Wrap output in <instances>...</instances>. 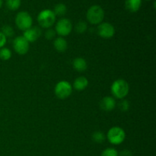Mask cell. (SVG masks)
<instances>
[{"label":"cell","mask_w":156,"mask_h":156,"mask_svg":"<svg viewBox=\"0 0 156 156\" xmlns=\"http://www.w3.org/2000/svg\"><path fill=\"white\" fill-rule=\"evenodd\" d=\"M111 90L114 97L118 99H123L129 93V84L124 79H117L111 85Z\"/></svg>","instance_id":"obj_1"},{"label":"cell","mask_w":156,"mask_h":156,"mask_svg":"<svg viewBox=\"0 0 156 156\" xmlns=\"http://www.w3.org/2000/svg\"><path fill=\"white\" fill-rule=\"evenodd\" d=\"M86 18L90 24H99L105 18V11L100 5H94L87 11Z\"/></svg>","instance_id":"obj_2"},{"label":"cell","mask_w":156,"mask_h":156,"mask_svg":"<svg viewBox=\"0 0 156 156\" xmlns=\"http://www.w3.org/2000/svg\"><path fill=\"white\" fill-rule=\"evenodd\" d=\"M56 15L50 9L41 11L37 16V21L44 28H50L56 21Z\"/></svg>","instance_id":"obj_3"},{"label":"cell","mask_w":156,"mask_h":156,"mask_svg":"<svg viewBox=\"0 0 156 156\" xmlns=\"http://www.w3.org/2000/svg\"><path fill=\"white\" fill-rule=\"evenodd\" d=\"M107 137L111 144L120 145L126 139V133L120 126H114L108 130Z\"/></svg>","instance_id":"obj_4"},{"label":"cell","mask_w":156,"mask_h":156,"mask_svg":"<svg viewBox=\"0 0 156 156\" xmlns=\"http://www.w3.org/2000/svg\"><path fill=\"white\" fill-rule=\"evenodd\" d=\"M15 24L19 30L24 31L32 27L33 19L28 12H20L15 17Z\"/></svg>","instance_id":"obj_5"},{"label":"cell","mask_w":156,"mask_h":156,"mask_svg":"<svg viewBox=\"0 0 156 156\" xmlns=\"http://www.w3.org/2000/svg\"><path fill=\"white\" fill-rule=\"evenodd\" d=\"M54 91L58 98L66 99L73 93V86L67 81H61L56 85Z\"/></svg>","instance_id":"obj_6"},{"label":"cell","mask_w":156,"mask_h":156,"mask_svg":"<svg viewBox=\"0 0 156 156\" xmlns=\"http://www.w3.org/2000/svg\"><path fill=\"white\" fill-rule=\"evenodd\" d=\"M73 30V24L68 18H61L56 22L55 31L61 37L68 36Z\"/></svg>","instance_id":"obj_7"},{"label":"cell","mask_w":156,"mask_h":156,"mask_svg":"<svg viewBox=\"0 0 156 156\" xmlns=\"http://www.w3.org/2000/svg\"><path fill=\"white\" fill-rule=\"evenodd\" d=\"M29 42L23 36H18L13 41V48L19 55H25L29 50Z\"/></svg>","instance_id":"obj_8"},{"label":"cell","mask_w":156,"mask_h":156,"mask_svg":"<svg viewBox=\"0 0 156 156\" xmlns=\"http://www.w3.org/2000/svg\"><path fill=\"white\" fill-rule=\"evenodd\" d=\"M98 34L102 38L109 39L115 34V28L110 23L101 22L98 27Z\"/></svg>","instance_id":"obj_9"},{"label":"cell","mask_w":156,"mask_h":156,"mask_svg":"<svg viewBox=\"0 0 156 156\" xmlns=\"http://www.w3.org/2000/svg\"><path fill=\"white\" fill-rule=\"evenodd\" d=\"M41 36V28L38 27H31L30 28L24 31V37L29 43H33L37 41L38 38Z\"/></svg>","instance_id":"obj_10"},{"label":"cell","mask_w":156,"mask_h":156,"mask_svg":"<svg viewBox=\"0 0 156 156\" xmlns=\"http://www.w3.org/2000/svg\"><path fill=\"white\" fill-rule=\"evenodd\" d=\"M115 99L111 96H106L101 99L100 102V107L103 111H111L116 108Z\"/></svg>","instance_id":"obj_11"},{"label":"cell","mask_w":156,"mask_h":156,"mask_svg":"<svg viewBox=\"0 0 156 156\" xmlns=\"http://www.w3.org/2000/svg\"><path fill=\"white\" fill-rule=\"evenodd\" d=\"M88 85V80L85 76H79L73 83V88L79 91H82L85 90Z\"/></svg>","instance_id":"obj_12"},{"label":"cell","mask_w":156,"mask_h":156,"mask_svg":"<svg viewBox=\"0 0 156 156\" xmlns=\"http://www.w3.org/2000/svg\"><path fill=\"white\" fill-rule=\"evenodd\" d=\"M73 66L75 70L79 73H82V72L85 71L87 69V62L85 59L82 57H78L73 60Z\"/></svg>","instance_id":"obj_13"},{"label":"cell","mask_w":156,"mask_h":156,"mask_svg":"<svg viewBox=\"0 0 156 156\" xmlns=\"http://www.w3.org/2000/svg\"><path fill=\"white\" fill-rule=\"evenodd\" d=\"M142 5V0H126V9L130 12H136L140 10Z\"/></svg>","instance_id":"obj_14"},{"label":"cell","mask_w":156,"mask_h":156,"mask_svg":"<svg viewBox=\"0 0 156 156\" xmlns=\"http://www.w3.org/2000/svg\"><path fill=\"white\" fill-rule=\"evenodd\" d=\"M53 46H54V48L56 49V51L60 52V53L65 52L68 48L67 41L62 37H59L56 38L54 42H53Z\"/></svg>","instance_id":"obj_15"},{"label":"cell","mask_w":156,"mask_h":156,"mask_svg":"<svg viewBox=\"0 0 156 156\" xmlns=\"http://www.w3.org/2000/svg\"><path fill=\"white\" fill-rule=\"evenodd\" d=\"M53 12L56 16H63L66 13L67 7L63 3H59L55 5Z\"/></svg>","instance_id":"obj_16"},{"label":"cell","mask_w":156,"mask_h":156,"mask_svg":"<svg viewBox=\"0 0 156 156\" xmlns=\"http://www.w3.org/2000/svg\"><path fill=\"white\" fill-rule=\"evenodd\" d=\"M6 6L9 10L16 11L20 8L21 0H6Z\"/></svg>","instance_id":"obj_17"},{"label":"cell","mask_w":156,"mask_h":156,"mask_svg":"<svg viewBox=\"0 0 156 156\" xmlns=\"http://www.w3.org/2000/svg\"><path fill=\"white\" fill-rule=\"evenodd\" d=\"M106 140L105 133L101 131H96L92 134V140L97 143H102Z\"/></svg>","instance_id":"obj_18"},{"label":"cell","mask_w":156,"mask_h":156,"mask_svg":"<svg viewBox=\"0 0 156 156\" xmlns=\"http://www.w3.org/2000/svg\"><path fill=\"white\" fill-rule=\"evenodd\" d=\"M12 57V51L9 48L2 47L0 49V59L3 61L9 60Z\"/></svg>","instance_id":"obj_19"},{"label":"cell","mask_w":156,"mask_h":156,"mask_svg":"<svg viewBox=\"0 0 156 156\" xmlns=\"http://www.w3.org/2000/svg\"><path fill=\"white\" fill-rule=\"evenodd\" d=\"M88 29V24L85 21H80L76 24L75 26V30L77 33L79 34H83L85 33V31Z\"/></svg>","instance_id":"obj_20"},{"label":"cell","mask_w":156,"mask_h":156,"mask_svg":"<svg viewBox=\"0 0 156 156\" xmlns=\"http://www.w3.org/2000/svg\"><path fill=\"white\" fill-rule=\"evenodd\" d=\"M2 33L6 37V38L8 37H12L15 34V31H14V29L12 28V27H11L10 25H4L2 27Z\"/></svg>","instance_id":"obj_21"},{"label":"cell","mask_w":156,"mask_h":156,"mask_svg":"<svg viewBox=\"0 0 156 156\" xmlns=\"http://www.w3.org/2000/svg\"><path fill=\"white\" fill-rule=\"evenodd\" d=\"M101 156H119V153L114 148H108L102 152Z\"/></svg>","instance_id":"obj_22"},{"label":"cell","mask_w":156,"mask_h":156,"mask_svg":"<svg viewBox=\"0 0 156 156\" xmlns=\"http://www.w3.org/2000/svg\"><path fill=\"white\" fill-rule=\"evenodd\" d=\"M45 37L47 38V40H52L56 37V33L55 31V30L51 28H48L45 32Z\"/></svg>","instance_id":"obj_23"},{"label":"cell","mask_w":156,"mask_h":156,"mask_svg":"<svg viewBox=\"0 0 156 156\" xmlns=\"http://www.w3.org/2000/svg\"><path fill=\"white\" fill-rule=\"evenodd\" d=\"M119 108L122 111H127L129 108V103L127 100H123L119 104Z\"/></svg>","instance_id":"obj_24"},{"label":"cell","mask_w":156,"mask_h":156,"mask_svg":"<svg viewBox=\"0 0 156 156\" xmlns=\"http://www.w3.org/2000/svg\"><path fill=\"white\" fill-rule=\"evenodd\" d=\"M6 42H7V38H6V37L0 31V49L4 47Z\"/></svg>","instance_id":"obj_25"},{"label":"cell","mask_w":156,"mask_h":156,"mask_svg":"<svg viewBox=\"0 0 156 156\" xmlns=\"http://www.w3.org/2000/svg\"><path fill=\"white\" fill-rule=\"evenodd\" d=\"M120 156H132V153L129 150H123L120 153Z\"/></svg>","instance_id":"obj_26"},{"label":"cell","mask_w":156,"mask_h":156,"mask_svg":"<svg viewBox=\"0 0 156 156\" xmlns=\"http://www.w3.org/2000/svg\"><path fill=\"white\" fill-rule=\"evenodd\" d=\"M2 5H3V0H0V9L2 8Z\"/></svg>","instance_id":"obj_27"},{"label":"cell","mask_w":156,"mask_h":156,"mask_svg":"<svg viewBox=\"0 0 156 156\" xmlns=\"http://www.w3.org/2000/svg\"><path fill=\"white\" fill-rule=\"evenodd\" d=\"M146 1H149V0H146Z\"/></svg>","instance_id":"obj_28"}]
</instances>
